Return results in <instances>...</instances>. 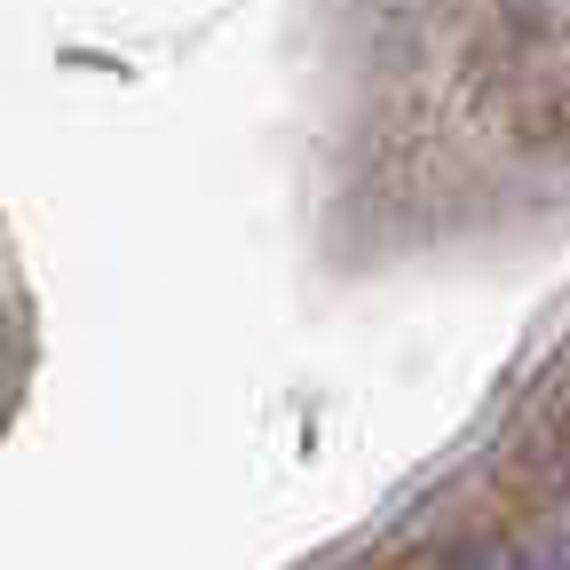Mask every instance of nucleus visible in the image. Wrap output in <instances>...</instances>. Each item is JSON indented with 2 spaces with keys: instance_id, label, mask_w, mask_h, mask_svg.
<instances>
[{
  "instance_id": "nucleus-1",
  "label": "nucleus",
  "mask_w": 570,
  "mask_h": 570,
  "mask_svg": "<svg viewBox=\"0 0 570 570\" xmlns=\"http://www.w3.org/2000/svg\"><path fill=\"white\" fill-rule=\"evenodd\" d=\"M523 570H570V539H554V547H539Z\"/></svg>"
}]
</instances>
